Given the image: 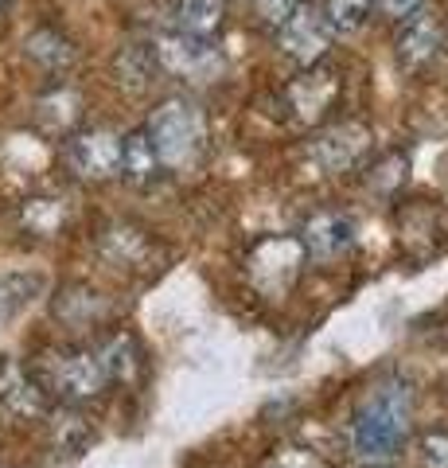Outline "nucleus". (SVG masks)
I'll return each mask as SVG.
<instances>
[{"instance_id":"nucleus-22","label":"nucleus","mask_w":448,"mask_h":468,"mask_svg":"<svg viewBox=\"0 0 448 468\" xmlns=\"http://www.w3.org/2000/svg\"><path fill=\"white\" fill-rule=\"evenodd\" d=\"M254 5V20L266 27V32H277V27L293 16L300 0H250Z\"/></svg>"},{"instance_id":"nucleus-9","label":"nucleus","mask_w":448,"mask_h":468,"mask_svg":"<svg viewBox=\"0 0 448 468\" xmlns=\"http://www.w3.org/2000/svg\"><path fill=\"white\" fill-rule=\"evenodd\" d=\"M297 242H300V254H308L312 261H336L347 250H355L359 227H355V218L343 211H331V207L312 211L305 223H300Z\"/></svg>"},{"instance_id":"nucleus-25","label":"nucleus","mask_w":448,"mask_h":468,"mask_svg":"<svg viewBox=\"0 0 448 468\" xmlns=\"http://www.w3.org/2000/svg\"><path fill=\"white\" fill-rule=\"evenodd\" d=\"M12 5H16V0H0V24L8 20V12H12Z\"/></svg>"},{"instance_id":"nucleus-20","label":"nucleus","mask_w":448,"mask_h":468,"mask_svg":"<svg viewBox=\"0 0 448 468\" xmlns=\"http://www.w3.org/2000/svg\"><path fill=\"white\" fill-rule=\"evenodd\" d=\"M63 203L59 199H32L27 203V227L39 230V234H51L63 227Z\"/></svg>"},{"instance_id":"nucleus-12","label":"nucleus","mask_w":448,"mask_h":468,"mask_svg":"<svg viewBox=\"0 0 448 468\" xmlns=\"http://www.w3.org/2000/svg\"><path fill=\"white\" fill-rule=\"evenodd\" d=\"M161 156H156V144L144 129H133L129 137H121V180L133 187H149L161 180Z\"/></svg>"},{"instance_id":"nucleus-1","label":"nucleus","mask_w":448,"mask_h":468,"mask_svg":"<svg viewBox=\"0 0 448 468\" xmlns=\"http://www.w3.org/2000/svg\"><path fill=\"white\" fill-rule=\"evenodd\" d=\"M413 437V387L406 378H386L355 406L347 421V449L359 461H390Z\"/></svg>"},{"instance_id":"nucleus-14","label":"nucleus","mask_w":448,"mask_h":468,"mask_svg":"<svg viewBox=\"0 0 448 468\" xmlns=\"http://www.w3.org/2000/svg\"><path fill=\"white\" fill-rule=\"evenodd\" d=\"M176 32L214 39L226 24V0H176Z\"/></svg>"},{"instance_id":"nucleus-15","label":"nucleus","mask_w":448,"mask_h":468,"mask_svg":"<svg viewBox=\"0 0 448 468\" xmlns=\"http://www.w3.org/2000/svg\"><path fill=\"white\" fill-rule=\"evenodd\" d=\"M102 367L109 375V383H133L141 371V344L129 332H113L102 347H94Z\"/></svg>"},{"instance_id":"nucleus-24","label":"nucleus","mask_w":448,"mask_h":468,"mask_svg":"<svg viewBox=\"0 0 448 468\" xmlns=\"http://www.w3.org/2000/svg\"><path fill=\"white\" fill-rule=\"evenodd\" d=\"M374 8H379L390 24H406L410 16H417V12L425 8V0H374Z\"/></svg>"},{"instance_id":"nucleus-18","label":"nucleus","mask_w":448,"mask_h":468,"mask_svg":"<svg viewBox=\"0 0 448 468\" xmlns=\"http://www.w3.org/2000/svg\"><path fill=\"white\" fill-rule=\"evenodd\" d=\"M324 20L331 24V32L336 36H355L363 32L374 16V0H324L320 5Z\"/></svg>"},{"instance_id":"nucleus-17","label":"nucleus","mask_w":448,"mask_h":468,"mask_svg":"<svg viewBox=\"0 0 448 468\" xmlns=\"http://www.w3.org/2000/svg\"><path fill=\"white\" fill-rule=\"evenodd\" d=\"M78 106H82L78 94L70 90V86H59V90H51V94L39 98L36 117H39L43 129H51V133H67V129L78 122Z\"/></svg>"},{"instance_id":"nucleus-5","label":"nucleus","mask_w":448,"mask_h":468,"mask_svg":"<svg viewBox=\"0 0 448 468\" xmlns=\"http://www.w3.org/2000/svg\"><path fill=\"white\" fill-rule=\"evenodd\" d=\"M67 172L82 184L121 180V137L113 129H78L67 137Z\"/></svg>"},{"instance_id":"nucleus-6","label":"nucleus","mask_w":448,"mask_h":468,"mask_svg":"<svg viewBox=\"0 0 448 468\" xmlns=\"http://www.w3.org/2000/svg\"><path fill=\"white\" fill-rule=\"evenodd\" d=\"M370 149H374V133L363 122H336L312 141L308 156L324 176H343L363 165Z\"/></svg>"},{"instance_id":"nucleus-10","label":"nucleus","mask_w":448,"mask_h":468,"mask_svg":"<svg viewBox=\"0 0 448 468\" xmlns=\"http://www.w3.org/2000/svg\"><path fill=\"white\" fill-rule=\"evenodd\" d=\"M444 51V24L429 12H417L406 24H398L394 55L406 70H425L429 63H437V55Z\"/></svg>"},{"instance_id":"nucleus-19","label":"nucleus","mask_w":448,"mask_h":468,"mask_svg":"<svg viewBox=\"0 0 448 468\" xmlns=\"http://www.w3.org/2000/svg\"><path fill=\"white\" fill-rule=\"evenodd\" d=\"M118 75L125 79V86H149L156 75H161V67H156V55H152V43H129L118 58Z\"/></svg>"},{"instance_id":"nucleus-11","label":"nucleus","mask_w":448,"mask_h":468,"mask_svg":"<svg viewBox=\"0 0 448 468\" xmlns=\"http://www.w3.org/2000/svg\"><path fill=\"white\" fill-rule=\"evenodd\" d=\"M24 55L32 58L39 70H47V75H67V70L78 63V48L63 32H55V27H36V32L24 39Z\"/></svg>"},{"instance_id":"nucleus-23","label":"nucleus","mask_w":448,"mask_h":468,"mask_svg":"<svg viewBox=\"0 0 448 468\" xmlns=\"http://www.w3.org/2000/svg\"><path fill=\"white\" fill-rule=\"evenodd\" d=\"M262 468H328V464L308 449H281V452H273Z\"/></svg>"},{"instance_id":"nucleus-4","label":"nucleus","mask_w":448,"mask_h":468,"mask_svg":"<svg viewBox=\"0 0 448 468\" xmlns=\"http://www.w3.org/2000/svg\"><path fill=\"white\" fill-rule=\"evenodd\" d=\"M109 375L98 359V351L90 347H63L47 356V367H43V390L59 394L63 402H94L109 390Z\"/></svg>"},{"instance_id":"nucleus-13","label":"nucleus","mask_w":448,"mask_h":468,"mask_svg":"<svg viewBox=\"0 0 448 468\" xmlns=\"http://www.w3.org/2000/svg\"><path fill=\"white\" fill-rule=\"evenodd\" d=\"M98 246H102L106 261H113V266H121V270H137V266H144V261H149V254H152L149 230L129 227V223L106 227V234L98 239Z\"/></svg>"},{"instance_id":"nucleus-2","label":"nucleus","mask_w":448,"mask_h":468,"mask_svg":"<svg viewBox=\"0 0 448 468\" xmlns=\"http://www.w3.org/2000/svg\"><path fill=\"white\" fill-rule=\"evenodd\" d=\"M144 133L152 137L164 168H195L207 156V141H211L207 113L192 98H164L152 110Z\"/></svg>"},{"instance_id":"nucleus-21","label":"nucleus","mask_w":448,"mask_h":468,"mask_svg":"<svg viewBox=\"0 0 448 468\" xmlns=\"http://www.w3.org/2000/svg\"><path fill=\"white\" fill-rule=\"evenodd\" d=\"M417 464L422 468H448V430H429L417 441Z\"/></svg>"},{"instance_id":"nucleus-7","label":"nucleus","mask_w":448,"mask_h":468,"mask_svg":"<svg viewBox=\"0 0 448 468\" xmlns=\"http://www.w3.org/2000/svg\"><path fill=\"white\" fill-rule=\"evenodd\" d=\"M331 24L324 20V12L300 0L297 12L277 27V43H281V55L293 58L297 67H316L324 63V55L331 51Z\"/></svg>"},{"instance_id":"nucleus-8","label":"nucleus","mask_w":448,"mask_h":468,"mask_svg":"<svg viewBox=\"0 0 448 468\" xmlns=\"http://www.w3.org/2000/svg\"><path fill=\"white\" fill-rule=\"evenodd\" d=\"M339 98V75L331 67H300V75L288 82L285 90V110L297 125H316L324 122L328 110Z\"/></svg>"},{"instance_id":"nucleus-3","label":"nucleus","mask_w":448,"mask_h":468,"mask_svg":"<svg viewBox=\"0 0 448 468\" xmlns=\"http://www.w3.org/2000/svg\"><path fill=\"white\" fill-rule=\"evenodd\" d=\"M152 55L161 75H172L187 86H214L226 75V55L214 39H199V36H183V32H164L152 39Z\"/></svg>"},{"instance_id":"nucleus-16","label":"nucleus","mask_w":448,"mask_h":468,"mask_svg":"<svg viewBox=\"0 0 448 468\" xmlns=\"http://www.w3.org/2000/svg\"><path fill=\"white\" fill-rule=\"evenodd\" d=\"M39 289H43L39 273H8V277H0V328L12 324L24 309H32Z\"/></svg>"},{"instance_id":"nucleus-26","label":"nucleus","mask_w":448,"mask_h":468,"mask_svg":"<svg viewBox=\"0 0 448 468\" xmlns=\"http://www.w3.org/2000/svg\"><path fill=\"white\" fill-rule=\"evenodd\" d=\"M363 468H394L390 461H363Z\"/></svg>"}]
</instances>
